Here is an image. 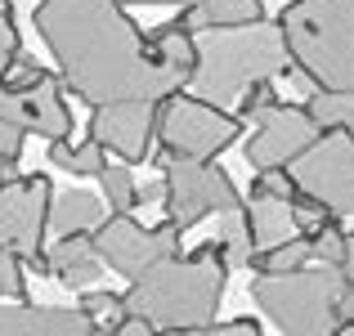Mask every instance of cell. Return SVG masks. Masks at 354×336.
Listing matches in <instances>:
<instances>
[{
    "label": "cell",
    "instance_id": "1",
    "mask_svg": "<svg viewBox=\"0 0 354 336\" xmlns=\"http://www.w3.org/2000/svg\"><path fill=\"white\" fill-rule=\"evenodd\" d=\"M32 23L59 63L63 90L86 99L90 108L126 99L162 104L189 86L184 72L166 68L153 54L121 0H41Z\"/></svg>",
    "mask_w": 354,
    "mask_h": 336
},
{
    "label": "cell",
    "instance_id": "2",
    "mask_svg": "<svg viewBox=\"0 0 354 336\" xmlns=\"http://www.w3.org/2000/svg\"><path fill=\"white\" fill-rule=\"evenodd\" d=\"M229 287L225 247L216 238L202 242L193 256H166L139 278H130L126 314L148 319L157 332H184V328H211L220 319V301Z\"/></svg>",
    "mask_w": 354,
    "mask_h": 336
},
{
    "label": "cell",
    "instance_id": "3",
    "mask_svg": "<svg viewBox=\"0 0 354 336\" xmlns=\"http://www.w3.org/2000/svg\"><path fill=\"white\" fill-rule=\"evenodd\" d=\"M278 32L314 90H354V0H292Z\"/></svg>",
    "mask_w": 354,
    "mask_h": 336
},
{
    "label": "cell",
    "instance_id": "4",
    "mask_svg": "<svg viewBox=\"0 0 354 336\" xmlns=\"http://www.w3.org/2000/svg\"><path fill=\"white\" fill-rule=\"evenodd\" d=\"M292 72L278 23H251L229 32H198V68H193V99L225 104L242 95L251 81H274Z\"/></svg>",
    "mask_w": 354,
    "mask_h": 336
},
{
    "label": "cell",
    "instance_id": "5",
    "mask_svg": "<svg viewBox=\"0 0 354 336\" xmlns=\"http://www.w3.org/2000/svg\"><path fill=\"white\" fill-rule=\"evenodd\" d=\"M346 274L341 269H296L283 278H251V301L283 336H332L341 328L337 296Z\"/></svg>",
    "mask_w": 354,
    "mask_h": 336
},
{
    "label": "cell",
    "instance_id": "6",
    "mask_svg": "<svg viewBox=\"0 0 354 336\" xmlns=\"http://www.w3.org/2000/svg\"><path fill=\"white\" fill-rule=\"evenodd\" d=\"M242 135V121L220 104L193 95H171L157 104V139L166 157H193V162H216L225 148H234Z\"/></svg>",
    "mask_w": 354,
    "mask_h": 336
},
{
    "label": "cell",
    "instance_id": "7",
    "mask_svg": "<svg viewBox=\"0 0 354 336\" xmlns=\"http://www.w3.org/2000/svg\"><path fill=\"white\" fill-rule=\"evenodd\" d=\"M162 202H166V220L175 229H193V224H202L207 216L238 211L242 193L229 180V171L216 162L162 157Z\"/></svg>",
    "mask_w": 354,
    "mask_h": 336
},
{
    "label": "cell",
    "instance_id": "8",
    "mask_svg": "<svg viewBox=\"0 0 354 336\" xmlns=\"http://www.w3.org/2000/svg\"><path fill=\"white\" fill-rule=\"evenodd\" d=\"M50 202H54V180L45 171L0 175V247H9L36 274H50V260H45Z\"/></svg>",
    "mask_w": 354,
    "mask_h": 336
},
{
    "label": "cell",
    "instance_id": "9",
    "mask_svg": "<svg viewBox=\"0 0 354 336\" xmlns=\"http://www.w3.org/2000/svg\"><path fill=\"white\" fill-rule=\"evenodd\" d=\"M296 193L314 198L332 216H354V135L346 130H323L310 148L292 162Z\"/></svg>",
    "mask_w": 354,
    "mask_h": 336
},
{
    "label": "cell",
    "instance_id": "10",
    "mask_svg": "<svg viewBox=\"0 0 354 336\" xmlns=\"http://www.w3.org/2000/svg\"><path fill=\"white\" fill-rule=\"evenodd\" d=\"M180 233L184 229H175L171 220L157 224V229H144L130 211H113L90 229V247L104 260V269H117L121 278H139L157 260L180 256Z\"/></svg>",
    "mask_w": 354,
    "mask_h": 336
},
{
    "label": "cell",
    "instance_id": "11",
    "mask_svg": "<svg viewBox=\"0 0 354 336\" xmlns=\"http://www.w3.org/2000/svg\"><path fill=\"white\" fill-rule=\"evenodd\" d=\"M0 121H14L27 135L68 139L72 135V112L63 104V81L54 72H41L32 81H0Z\"/></svg>",
    "mask_w": 354,
    "mask_h": 336
},
{
    "label": "cell",
    "instance_id": "12",
    "mask_svg": "<svg viewBox=\"0 0 354 336\" xmlns=\"http://www.w3.org/2000/svg\"><path fill=\"white\" fill-rule=\"evenodd\" d=\"M319 135L323 130L314 126V117L301 104H274L256 121V130L242 139V157H247V166H256V171L292 166Z\"/></svg>",
    "mask_w": 354,
    "mask_h": 336
},
{
    "label": "cell",
    "instance_id": "13",
    "mask_svg": "<svg viewBox=\"0 0 354 336\" xmlns=\"http://www.w3.org/2000/svg\"><path fill=\"white\" fill-rule=\"evenodd\" d=\"M90 139L104 153H117L121 162L139 166L148 162L157 139V104L148 99H126V104H104L90 117Z\"/></svg>",
    "mask_w": 354,
    "mask_h": 336
},
{
    "label": "cell",
    "instance_id": "14",
    "mask_svg": "<svg viewBox=\"0 0 354 336\" xmlns=\"http://www.w3.org/2000/svg\"><path fill=\"white\" fill-rule=\"evenodd\" d=\"M0 336H95V323L81 310L0 301Z\"/></svg>",
    "mask_w": 354,
    "mask_h": 336
},
{
    "label": "cell",
    "instance_id": "15",
    "mask_svg": "<svg viewBox=\"0 0 354 336\" xmlns=\"http://www.w3.org/2000/svg\"><path fill=\"white\" fill-rule=\"evenodd\" d=\"M45 260H50V274L59 278L63 287H72V292H86V287L104 274V260L90 247V233H68V238H59L54 247H45Z\"/></svg>",
    "mask_w": 354,
    "mask_h": 336
},
{
    "label": "cell",
    "instance_id": "16",
    "mask_svg": "<svg viewBox=\"0 0 354 336\" xmlns=\"http://www.w3.org/2000/svg\"><path fill=\"white\" fill-rule=\"evenodd\" d=\"M180 18L193 36L198 32H229V27L265 23V0H198V5L184 9Z\"/></svg>",
    "mask_w": 354,
    "mask_h": 336
},
{
    "label": "cell",
    "instance_id": "17",
    "mask_svg": "<svg viewBox=\"0 0 354 336\" xmlns=\"http://www.w3.org/2000/svg\"><path fill=\"white\" fill-rule=\"evenodd\" d=\"M104 216H108V207H104V198H99V193L68 189V193H54L45 233H54V238H68V233H90Z\"/></svg>",
    "mask_w": 354,
    "mask_h": 336
},
{
    "label": "cell",
    "instance_id": "18",
    "mask_svg": "<svg viewBox=\"0 0 354 336\" xmlns=\"http://www.w3.org/2000/svg\"><path fill=\"white\" fill-rule=\"evenodd\" d=\"M247 224H251V238H256V251L278 247V242L296 238V216H292V198H269V193H251V207Z\"/></svg>",
    "mask_w": 354,
    "mask_h": 336
},
{
    "label": "cell",
    "instance_id": "19",
    "mask_svg": "<svg viewBox=\"0 0 354 336\" xmlns=\"http://www.w3.org/2000/svg\"><path fill=\"white\" fill-rule=\"evenodd\" d=\"M148 45H153V54L166 68L184 72V77L193 81V68H198V36L184 27V18H171V23L153 27V32H148Z\"/></svg>",
    "mask_w": 354,
    "mask_h": 336
},
{
    "label": "cell",
    "instance_id": "20",
    "mask_svg": "<svg viewBox=\"0 0 354 336\" xmlns=\"http://www.w3.org/2000/svg\"><path fill=\"white\" fill-rule=\"evenodd\" d=\"M310 260H314V251H310V238H305V233H296V238L278 242V247H265V251H256L247 269H256V278H283V274H296V269H305Z\"/></svg>",
    "mask_w": 354,
    "mask_h": 336
},
{
    "label": "cell",
    "instance_id": "21",
    "mask_svg": "<svg viewBox=\"0 0 354 336\" xmlns=\"http://www.w3.org/2000/svg\"><path fill=\"white\" fill-rule=\"evenodd\" d=\"M305 112L319 130H346L354 135V90H314Z\"/></svg>",
    "mask_w": 354,
    "mask_h": 336
},
{
    "label": "cell",
    "instance_id": "22",
    "mask_svg": "<svg viewBox=\"0 0 354 336\" xmlns=\"http://www.w3.org/2000/svg\"><path fill=\"white\" fill-rule=\"evenodd\" d=\"M216 242L225 247V265L229 269H247L251 256H256V238H251V224H247V211H225L220 216V233Z\"/></svg>",
    "mask_w": 354,
    "mask_h": 336
},
{
    "label": "cell",
    "instance_id": "23",
    "mask_svg": "<svg viewBox=\"0 0 354 336\" xmlns=\"http://www.w3.org/2000/svg\"><path fill=\"white\" fill-rule=\"evenodd\" d=\"M108 162V153L95 144V139H86V144H72V139H54L50 144V166H59V171H72L81 180V175H99Z\"/></svg>",
    "mask_w": 354,
    "mask_h": 336
},
{
    "label": "cell",
    "instance_id": "24",
    "mask_svg": "<svg viewBox=\"0 0 354 336\" xmlns=\"http://www.w3.org/2000/svg\"><path fill=\"white\" fill-rule=\"evenodd\" d=\"M95 180H99V189H104L99 198H104L113 211H135V207H139V184L130 180V171H126V166L104 162V171H99Z\"/></svg>",
    "mask_w": 354,
    "mask_h": 336
},
{
    "label": "cell",
    "instance_id": "25",
    "mask_svg": "<svg viewBox=\"0 0 354 336\" xmlns=\"http://www.w3.org/2000/svg\"><path fill=\"white\" fill-rule=\"evenodd\" d=\"M310 251H314V260H323L328 269H341V256H346V229L337 224V216L323 224V229L310 233Z\"/></svg>",
    "mask_w": 354,
    "mask_h": 336
},
{
    "label": "cell",
    "instance_id": "26",
    "mask_svg": "<svg viewBox=\"0 0 354 336\" xmlns=\"http://www.w3.org/2000/svg\"><path fill=\"white\" fill-rule=\"evenodd\" d=\"M27 265L9 247H0V301H27Z\"/></svg>",
    "mask_w": 354,
    "mask_h": 336
},
{
    "label": "cell",
    "instance_id": "27",
    "mask_svg": "<svg viewBox=\"0 0 354 336\" xmlns=\"http://www.w3.org/2000/svg\"><path fill=\"white\" fill-rule=\"evenodd\" d=\"M77 310L86 314L90 323H99V319H108V323H117L121 314H126V301H121L117 292H81V301H77Z\"/></svg>",
    "mask_w": 354,
    "mask_h": 336
},
{
    "label": "cell",
    "instance_id": "28",
    "mask_svg": "<svg viewBox=\"0 0 354 336\" xmlns=\"http://www.w3.org/2000/svg\"><path fill=\"white\" fill-rule=\"evenodd\" d=\"M274 104H278L274 86H269V81H251V86L242 90V99H238V121H251V126H256Z\"/></svg>",
    "mask_w": 354,
    "mask_h": 336
},
{
    "label": "cell",
    "instance_id": "29",
    "mask_svg": "<svg viewBox=\"0 0 354 336\" xmlns=\"http://www.w3.org/2000/svg\"><path fill=\"white\" fill-rule=\"evenodd\" d=\"M23 144H27V130L14 126V121H0V166H5V175H14L18 157H23Z\"/></svg>",
    "mask_w": 354,
    "mask_h": 336
},
{
    "label": "cell",
    "instance_id": "30",
    "mask_svg": "<svg viewBox=\"0 0 354 336\" xmlns=\"http://www.w3.org/2000/svg\"><path fill=\"white\" fill-rule=\"evenodd\" d=\"M162 336H265L256 319H234V323H211V328H184V332H162Z\"/></svg>",
    "mask_w": 354,
    "mask_h": 336
},
{
    "label": "cell",
    "instance_id": "31",
    "mask_svg": "<svg viewBox=\"0 0 354 336\" xmlns=\"http://www.w3.org/2000/svg\"><path fill=\"white\" fill-rule=\"evenodd\" d=\"M251 193H269V198H296V184H292V175H287L283 166H274V171H256Z\"/></svg>",
    "mask_w": 354,
    "mask_h": 336
},
{
    "label": "cell",
    "instance_id": "32",
    "mask_svg": "<svg viewBox=\"0 0 354 336\" xmlns=\"http://www.w3.org/2000/svg\"><path fill=\"white\" fill-rule=\"evenodd\" d=\"M18 50H23V45H18V27H14V18H9V23H0V81H5V72H9V63H14Z\"/></svg>",
    "mask_w": 354,
    "mask_h": 336
},
{
    "label": "cell",
    "instance_id": "33",
    "mask_svg": "<svg viewBox=\"0 0 354 336\" xmlns=\"http://www.w3.org/2000/svg\"><path fill=\"white\" fill-rule=\"evenodd\" d=\"M108 332H113V336H162L148 319H139V314H121V319H117Z\"/></svg>",
    "mask_w": 354,
    "mask_h": 336
},
{
    "label": "cell",
    "instance_id": "34",
    "mask_svg": "<svg viewBox=\"0 0 354 336\" xmlns=\"http://www.w3.org/2000/svg\"><path fill=\"white\" fill-rule=\"evenodd\" d=\"M121 5H175V9H193L198 0H121Z\"/></svg>",
    "mask_w": 354,
    "mask_h": 336
},
{
    "label": "cell",
    "instance_id": "35",
    "mask_svg": "<svg viewBox=\"0 0 354 336\" xmlns=\"http://www.w3.org/2000/svg\"><path fill=\"white\" fill-rule=\"evenodd\" d=\"M341 274H354V233H346V256H341Z\"/></svg>",
    "mask_w": 354,
    "mask_h": 336
},
{
    "label": "cell",
    "instance_id": "36",
    "mask_svg": "<svg viewBox=\"0 0 354 336\" xmlns=\"http://www.w3.org/2000/svg\"><path fill=\"white\" fill-rule=\"evenodd\" d=\"M14 18V0H0V23H9Z\"/></svg>",
    "mask_w": 354,
    "mask_h": 336
},
{
    "label": "cell",
    "instance_id": "37",
    "mask_svg": "<svg viewBox=\"0 0 354 336\" xmlns=\"http://www.w3.org/2000/svg\"><path fill=\"white\" fill-rule=\"evenodd\" d=\"M332 336H354V323H341V328L332 332Z\"/></svg>",
    "mask_w": 354,
    "mask_h": 336
},
{
    "label": "cell",
    "instance_id": "38",
    "mask_svg": "<svg viewBox=\"0 0 354 336\" xmlns=\"http://www.w3.org/2000/svg\"><path fill=\"white\" fill-rule=\"evenodd\" d=\"M95 336H113V332H108V328H99V323H95Z\"/></svg>",
    "mask_w": 354,
    "mask_h": 336
},
{
    "label": "cell",
    "instance_id": "39",
    "mask_svg": "<svg viewBox=\"0 0 354 336\" xmlns=\"http://www.w3.org/2000/svg\"><path fill=\"white\" fill-rule=\"evenodd\" d=\"M350 278H354V274H350Z\"/></svg>",
    "mask_w": 354,
    "mask_h": 336
}]
</instances>
